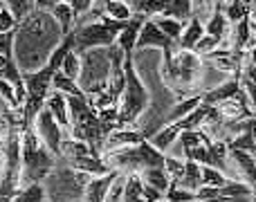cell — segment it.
Masks as SVG:
<instances>
[{"mask_svg": "<svg viewBox=\"0 0 256 202\" xmlns=\"http://www.w3.org/2000/svg\"><path fill=\"white\" fill-rule=\"evenodd\" d=\"M74 48V32L66 34L63 43L50 54L48 63H45L40 70L36 72H22V79H25V104H22V128L34 126V119L40 110L45 108V99L52 92V79L56 74V70L61 68L63 58L70 50Z\"/></svg>", "mask_w": 256, "mask_h": 202, "instance_id": "cell-1", "label": "cell"}, {"mask_svg": "<svg viewBox=\"0 0 256 202\" xmlns=\"http://www.w3.org/2000/svg\"><path fill=\"white\" fill-rule=\"evenodd\" d=\"M22 168H20V189L32 182H43L56 166V155L43 144L34 126L22 128Z\"/></svg>", "mask_w": 256, "mask_h": 202, "instance_id": "cell-2", "label": "cell"}, {"mask_svg": "<svg viewBox=\"0 0 256 202\" xmlns=\"http://www.w3.org/2000/svg\"><path fill=\"white\" fill-rule=\"evenodd\" d=\"M94 16H97L94 22L88 20L81 22L79 27H74V48L72 50L76 54H86L97 48H110L126 25V20H115L104 9H97Z\"/></svg>", "mask_w": 256, "mask_h": 202, "instance_id": "cell-3", "label": "cell"}, {"mask_svg": "<svg viewBox=\"0 0 256 202\" xmlns=\"http://www.w3.org/2000/svg\"><path fill=\"white\" fill-rule=\"evenodd\" d=\"M106 160V164L110 168L117 171H144L148 166H164L166 155L164 150H160L158 146H153L148 140H142L140 144H130V146H122V148H112V150H104L102 155Z\"/></svg>", "mask_w": 256, "mask_h": 202, "instance_id": "cell-4", "label": "cell"}, {"mask_svg": "<svg viewBox=\"0 0 256 202\" xmlns=\"http://www.w3.org/2000/svg\"><path fill=\"white\" fill-rule=\"evenodd\" d=\"M124 72L126 88L120 97V126H132L148 106V90L142 84L140 74L132 63V54H124Z\"/></svg>", "mask_w": 256, "mask_h": 202, "instance_id": "cell-5", "label": "cell"}, {"mask_svg": "<svg viewBox=\"0 0 256 202\" xmlns=\"http://www.w3.org/2000/svg\"><path fill=\"white\" fill-rule=\"evenodd\" d=\"M144 48H160L164 52V63H171L178 45H176V40L168 38V36L160 30L153 18H146V22L140 30V36H137V43H135V50H144Z\"/></svg>", "mask_w": 256, "mask_h": 202, "instance_id": "cell-6", "label": "cell"}, {"mask_svg": "<svg viewBox=\"0 0 256 202\" xmlns=\"http://www.w3.org/2000/svg\"><path fill=\"white\" fill-rule=\"evenodd\" d=\"M34 130L38 132V137L43 140V144L52 150L54 155H61V142H63V128L61 124L54 119V114L48 108H43L34 119Z\"/></svg>", "mask_w": 256, "mask_h": 202, "instance_id": "cell-7", "label": "cell"}, {"mask_svg": "<svg viewBox=\"0 0 256 202\" xmlns=\"http://www.w3.org/2000/svg\"><path fill=\"white\" fill-rule=\"evenodd\" d=\"M243 92L245 90H243V84H240V76L232 74V79H227L225 84L202 92V101L209 106H218V104H222V101H227L232 97H238V94H243Z\"/></svg>", "mask_w": 256, "mask_h": 202, "instance_id": "cell-8", "label": "cell"}, {"mask_svg": "<svg viewBox=\"0 0 256 202\" xmlns=\"http://www.w3.org/2000/svg\"><path fill=\"white\" fill-rule=\"evenodd\" d=\"M146 18H148V16H144V14H132V16L126 20L124 30H122L120 36H117V45L124 50V54H132V52H135L137 36H140V30H142V25L146 22Z\"/></svg>", "mask_w": 256, "mask_h": 202, "instance_id": "cell-9", "label": "cell"}, {"mask_svg": "<svg viewBox=\"0 0 256 202\" xmlns=\"http://www.w3.org/2000/svg\"><path fill=\"white\" fill-rule=\"evenodd\" d=\"M117 173H120V171L115 168V171L104 173V176H90V180L86 182V194H84V198H86V200H92V202L106 200L108 189H110V184L115 182Z\"/></svg>", "mask_w": 256, "mask_h": 202, "instance_id": "cell-10", "label": "cell"}, {"mask_svg": "<svg viewBox=\"0 0 256 202\" xmlns=\"http://www.w3.org/2000/svg\"><path fill=\"white\" fill-rule=\"evenodd\" d=\"M45 108L54 114L61 128H70V104H68V94L61 90H52L45 99Z\"/></svg>", "mask_w": 256, "mask_h": 202, "instance_id": "cell-11", "label": "cell"}, {"mask_svg": "<svg viewBox=\"0 0 256 202\" xmlns=\"http://www.w3.org/2000/svg\"><path fill=\"white\" fill-rule=\"evenodd\" d=\"M230 153V160L236 164L240 178H243L248 184H254L256 182V158L248 150H238V148H227Z\"/></svg>", "mask_w": 256, "mask_h": 202, "instance_id": "cell-12", "label": "cell"}, {"mask_svg": "<svg viewBox=\"0 0 256 202\" xmlns=\"http://www.w3.org/2000/svg\"><path fill=\"white\" fill-rule=\"evenodd\" d=\"M171 184L184 186V189H191V191H198L200 186H202V168H200V162L184 158V171H182L180 180L171 182Z\"/></svg>", "mask_w": 256, "mask_h": 202, "instance_id": "cell-13", "label": "cell"}, {"mask_svg": "<svg viewBox=\"0 0 256 202\" xmlns=\"http://www.w3.org/2000/svg\"><path fill=\"white\" fill-rule=\"evenodd\" d=\"M204 34V25L200 22L198 16H191V20L184 25V32H182V36L176 40L178 50H194L196 43L200 40V36Z\"/></svg>", "mask_w": 256, "mask_h": 202, "instance_id": "cell-14", "label": "cell"}, {"mask_svg": "<svg viewBox=\"0 0 256 202\" xmlns=\"http://www.w3.org/2000/svg\"><path fill=\"white\" fill-rule=\"evenodd\" d=\"M45 12L52 14V18L56 20V25H61V34L63 36L70 34V32H72V22H76V18H74V12H72V7H70V2H68V0H61V2L52 4V7H48Z\"/></svg>", "mask_w": 256, "mask_h": 202, "instance_id": "cell-15", "label": "cell"}, {"mask_svg": "<svg viewBox=\"0 0 256 202\" xmlns=\"http://www.w3.org/2000/svg\"><path fill=\"white\" fill-rule=\"evenodd\" d=\"M140 176L146 184L155 186V189L162 191V194H166L168 186H171V178H168L166 166H148V168H144V171H140Z\"/></svg>", "mask_w": 256, "mask_h": 202, "instance_id": "cell-16", "label": "cell"}, {"mask_svg": "<svg viewBox=\"0 0 256 202\" xmlns=\"http://www.w3.org/2000/svg\"><path fill=\"white\" fill-rule=\"evenodd\" d=\"M227 27H230V20L225 18L220 0H216V7H214V12H212V18H209V22L204 25V34H212V36H216V38L222 40V36L227 34Z\"/></svg>", "mask_w": 256, "mask_h": 202, "instance_id": "cell-17", "label": "cell"}, {"mask_svg": "<svg viewBox=\"0 0 256 202\" xmlns=\"http://www.w3.org/2000/svg\"><path fill=\"white\" fill-rule=\"evenodd\" d=\"M160 16H171L182 22H189L194 16V0H166V7Z\"/></svg>", "mask_w": 256, "mask_h": 202, "instance_id": "cell-18", "label": "cell"}, {"mask_svg": "<svg viewBox=\"0 0 256 202\" xmlns=\"http://www.w3.org/2000/svg\"><path fill=\"white\" fill-rule=\"evenodd\" d=\"M124 2L130 7L132 14H144L148 18L162 14L166 7V0H124Z\"/></svg>", "mask_w": 256, "mask_h": 202, "instance_id": "cell-19", "label": "cell"}, {"mask_svg": "<svg viewBox=\"0 0 256 202\" xmlns=\"http://www.w3.org/2000/svg\"><path fill=\"white\" fill-rule=\"evenodd\" d=\"M142 189H144V180L137 171H130L126 176V186H124V200L126 202H137V200H144L142 196Z\"/></svg>", "mask_w": 256, "mask_h": 202, "instance_id": "cell-20", "label": "cell"}, {"mask_svg": "<svg viewBox=\"0 0 256 202\" xmlns=\"http://www.w3.org/2000/svg\"><path fill=\"white\" fill-rule=\"evenodd\" d=\"M155 22H158V27L164 32V34L168 36V38H173V40H178L182 36V32H184V25L186 22H182V20H178V18H171V16H160L158 14V18H153Z\"/></svg>", "mask_w": 256, "mask_h": 202, "instance_id": "cell-21", "label": "cell"}, {"mask_svg": "<svg viewBox=\"0 0 256 202\" xmlns=\"http://www.w3.org/2000/svg\"><path fill=\"white\" fill-rule=\"evenodd\" d=\"M52 90H61V92H66V94H88L79 84H76L74 79L66 76L61 70H56V74H54V79H52Z\"/></svg>", "mask_w": 256, "mask_h": 202, "instance_id": "cell-22", "label": "cell"}, {"mask_svg": "<svg viewBox=\"0 0 256 202\" xmlns=\"http://www.w3.org/2000/svg\"><path fill=\"white\" fill-rule=\"evenodd\" d=\"M81 68H84L81 54H76L74 50H70V52L66 54V58H63V63H61V68H58V70H61L66 76H70V79L79 81V76H81Z\"/></svg>", "mask_w": 256, "mask_h": 202, "instance_id": "cell-23", "label": "cell"}, {"mask_svg": "<svg viewBox=\"0 0 256 202\" xmlns=\"http://www.w3.org/2000/svg\"><path fill=\"white\" fill-rule=\"evenodd\" d=\"M202 101V92L200 94H194V97H189V99H180L176 106H173V110L168 112V117H166V122L171 124V122H176V119H180V117H184V114H189L191 110L196 108V106Z\"/></svg>", "mask_w": 256, "mask_h": 202, "instance_id": "cell-24", "label": "cell"}, {"mask_svg": "<svg viewBox=\"0 0 256 202\" xmlns=\"http://www.w3.org/2000/svg\"><path fill=\"white\" fill-rule=\"evenodd\" d=\"M200 168H202V186H222L230 182V178L212 164H200Z\"/></svg>", "mask_w": 256, "mask_h": 202, "instance_id": "cell-25", "label": "cell"}, {"mask_svg": "<svg viewBox=\"0 0 256 202\" xmlns=\"http://www.w3.org/2000/svg\"><path fill=\"white\" fill-rule=\"evenodd\" d=\"M102 9L110 18H115V20H128V18L132 16L130 7H128L124 0H104V7Z\"/></svg>", "mask_w": 256, "mask_h": 202, "instance_id": "cell-26", "label": "cell"}, {"mask_svg": "<svg viewBox=\"0 0 256 202\" xmlns=\"http://www.w3.org/2000/svg\"><path fill=\"white\" fill-rule=\"evenodd\" d=\"M48 196H45L43 186H40V182H32V184H25L22 189L16 191V196H14V200H20V202H38V200H45Z\"/></svg>", "mask_w": 256, "mask_h": 202, "instance_id": "cell-27", "label": "cell"}, {"mask_svg": "<svg viewBox=\"0 0 256 202\" xmlns=\"http://www.w3.org/2000/svg\"><path fill=\"white\" fill-rule=\"evenodd\" d=\"M4 4H7V9L16 16V20H25L27 14L34 9V2L32 0H4Z\"/></svg>", "mask_w": 256, "mask_h": 202, "instance_id": "cell-28", "label": "cell"}, {"mask_svg": "<svg viewBox=\"0 0 256 202\" xmlns=\"http://www.w3.org/2000/svg\"><path fill=\"white\" fill-rule=\"evenodd\" d=\"M126 176H128L126 171H120V173H117L115 182H112V184H110V189H108V196H106V200H110V202L124 200V186H126Z\"/></svg>", "mask_w": 256, "mask_h": 202, "instance_id": "cell-29", "label": "cell"}, {"mask_svg": "<svg viewBox=\"0 0 256 202\" xmlns=\"http://www.w3.org/2000/svg\"><path fill=\"white\" fill-rule=\"evenodd\" d=\"M218 45H220V38H216V36H212V34H202V36H200V40L196 43L194 52L198 54V56H204V54L214 52Z\"/></svg>", "mask_w": 256, "mask_h": 202, "instance_id": "cell-30", "label": "cell"}, {"mask_svg": "<svg viewBox=\"0 0 256 202\" xmlns=\"http://www.w3.org/2000/svg\"><path fill=\"white\" fill-rule=\"evenodd\" d=\"M164 200H196V191L184 189V186H178V184H171L168 191L164 194Z\"/></svg>", "mask_w": 256, "mask_h": 202, "instance_id": "cell-31", "label": "cell"}, {"mask_svg": "<svg viewBox=\"0 0 256 202\" xmlns=\"http://www.w3.org/2000/svg\"><path fill=\"white\" fill-rule=\"evenodd\" d=\"M16 32L18 27L9 32H0V54H7V56H14V40H16Z\"/></svg>", "mask_w": 256, "mask_h": 202, "instance_id": "cell-32", "label": "cell"}, {"mask_svg": "<svg viewBox=\"0 0 256 202\" xmlns=\"http://www.w3.org/2000/svg\"><path fill=\"white\" fill-rule=\"evenodd\" d=\"M14 27H18V20L7 9V4H4V7L0 9V32H9V30H14Z\"/></svg>", "mask_w": 256, "mask_h": 202, "instance_id": "cell-33", "label": "cell"}, {"mask_svg": "<svg viewBox=\"0 0 256 202\" xmlns=\"http://www.w3.org/2000/svg\"><path fill=\"white\" fill-rule=\"evenodd\" d=\"M72 7V12H74V18L76 20H81V18L86 16V14L92 9V0H68Z\"/></svg>", "mask_w": 256, "mask_h": 202, "instance_id": "cell-34", "label": "cell"}, {"mask_svg": "<svg viewBox=\"0 0 256 202\" xmlns=\"http://www.w3.org/2000/svg\"><path fill=\"white\" fill-rule=\"evenodd\" d=\"M240 84H243V90H245V94H248V99H250L252 114L256 117V84L254 81H248V79H240Z\"/></svg>", "mask_w": 256, "mask_h": 202, "instance_id": "cell-35", "label": "cell"}, {"mask_svg": "<svg viewBox=\"0 0 256 202\" xmlns=\"http://www.w3.org/2000/svg\"><path fill=\"white\" fill-rule=\"evenodd\" d=\"M142 196H144V200H146V202H153V200H164V194H162V191H158V189H155V186L146 184V182H144V189H142Z\"/></svg>", "mask_w": 256, "mask_h": 202, "instance_id": "cell-36", "label": "cell"}, {"mask_svg": "<svg viewBox=\"0 0 256 202\" xmlns=\"http://www.w3.org/2000/svg\"><path fill=\"white\" fill-rule=\"evenodd\" d=\"M240 79H248V81H254L256 84V63L243 66V76H240Z\"/></svg>", "mask_w": 256, "mask_h": 202, "instance_id": "cell-37", "label": "cell"}, {"mask_svg": "<svg viewBox=\"0 0 256 202\" xmlns=\"http://www.w3.org/2000/svg\"><path fill=\"white\" fill-rule=\"evenodd\" d=\"M250 198H252V200L256 202V182H254V184H252V196H250Z\"/></svg>", "mask_w": 256, "mask_h": 202, "instance_id": "cell-38", "label": "cell"}, {"mask_svg": "<svg viewBox=\"0 0 256 202\" xmlns=\"http://www.w3.org/2000/svg\"><path fill=\"white\" fill-rule=\"evenodd\" d=\"M4 7V0H0V9H2Z\"/></svg>", "mask_w": 256, "mask_h": 202, "instance_id": "cell-39", "label": "cell"}, {"mask_svg": "<svg viewBox=\"0 0 256 202\" xmlns=\"http://www.w3.org/2000/svg\"><path fill=\"white\" fill-rule=\"evenodd\" d=\"M32 2H36V0H32Z\"/></svg>", "mask_w": 256, "mask_h": 202, "instance_id": "cell-40", "label": "cell"}]
</instances>
